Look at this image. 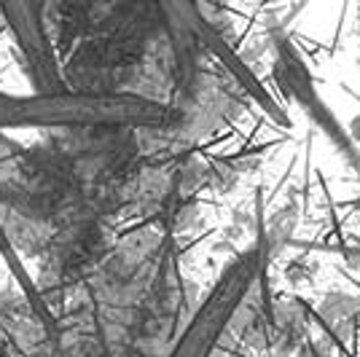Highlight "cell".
I'll return each instance as SVG.
<instances>
[{
    "instance_id": "5",
    "label": "cell",
    "mask_w": 360,
    "mask_h": 357,
    "mask_svg": "<svg viewBox=\"0 0 360 357\" xmlns=\"http://www.w3.org/2000/svg\"><path fill=\"white\" fill-rule=\"evenodd\" d=\"M358 8H360V0H358Z\"/></svg>"
},
{
    "instance_id": "3",
    "label": "cell",
    "mask_w": 360,
    "mask_h": 357,
    "mask_svg": "<svg viewBox=\"0 0 360 357\" xmlns=\"http://www.w3.org/2000/svg\"><path fill=\"white\" fill-rule=\"evenodd\" d=\"M274 73H277V81L283 84V89L293 97V103L304 110V116L323 132V137L336 148V153L345 159L347 167L355 169L360 178L358 145L352 143V137L345 132V126L336 121L333 110H330L328 105H326V100L320 97V91L315 89L312 75L307 70L304 60H301L299 51L288 44V41H280V46H277V65H274Z\"/></svg>"
},
{
    "instance_id": "1",
    "label": "cell",
    "mask_w": 360,
    "mask_h": 357,
    "mask_svg": "<svg viewBox=\"0 0 360 357\" xmlns=\"http://www.w3.org/2000/svg\"><path fill=\"white\" fill-rule=\"evenodd\" d=\"M172 110L140 94H94V91H35L0 94V126H127L159 129L172 121Z\"/></svg>"
},
{
    "instance_id": "2",
    "label": "cell",
    "mask_w": 360,
    "mask_h": 357,
    "mask_svg": "<svg viewBox=\"0 0 360 357\" xmlns=\"http://www.w3.org/2000/svg\"><path fill=\"white\" fill-rule=\"evenodd\" d=\"M264 268V250L250 247L237 255L229 266L221 271L210 293L199 304V309L191 314L186 330L180 333L175 346L167 357H212L218 344L229 330L231 320L237 317L245 298L253 293L255 283Z\"/></svg>"
},
{
    "instance_id": "4",
    "label": "cell",
    "mask_w": 360,
    "mask_h": 357,
    "mask_svg": "<svg viewBox=\"0 0 360 357\" xmlns=\"http://www.w3.org/2000/svg\"><path fill=\"white\" fill-rule=\"evenodd\" d=\"M0 255H3V261H6V266L8 271L14 274V280L19 283L22 287V293L30 298V309L35 312V320L44 325L46 333H51L54 330V320H51V314H49V306H46V301L38 296V290H35V283H32V277L25 271V264L19 261V255H16L14 245H11V239L6 237V231H3V226H0Z\"/></svg>"
}]
</instances>
